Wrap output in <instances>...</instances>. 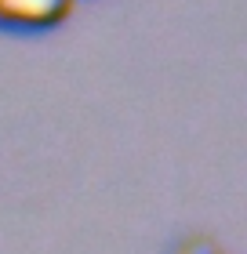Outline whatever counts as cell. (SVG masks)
I'll use <instances>...</instances> for the list:
<instances>
[{"mask_svg": "<svg viewBox=\"0 0 247 254\" xmlns=\"http://www.w3.org/2000/svg\"><path fill=\"white\" fill-rule=\"evenodd\" d=\"M77 0H0L4 37H44L73 15Z\"/></svg>", "mask_w": 247, "mask_h": 254, "instance_id": "obj_1", "label": "cell"}, {"mask_svg": "<svg viewBox=\"0 0 247 254\" xmlns=\"http://www.w3.org/2000/svg\"><path fill=\"white\" fill-rule=\"evenodd\" d=\"M171 254H222V251L211 244L207 236H189V240H182V244H174Z\"/></svg>", "mask_w": 247, "mask_h": 254, "instance_id": "obj_2", "label": "cell"}]
</instances>
